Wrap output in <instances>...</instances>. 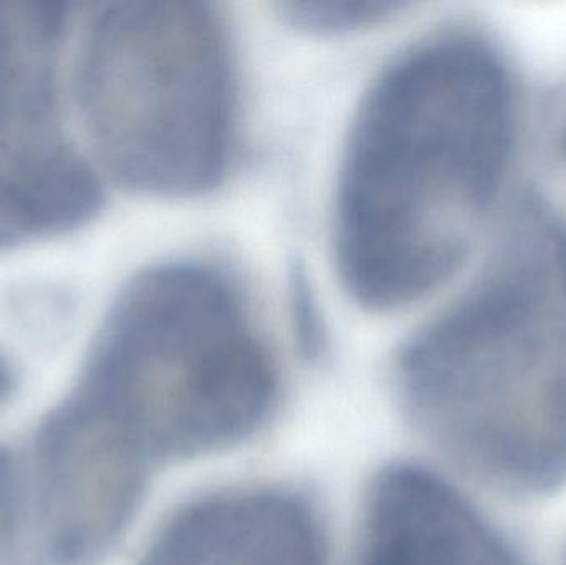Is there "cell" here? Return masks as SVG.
<instances>
[{"label": "cell", "mask_w": 566, "mask_h": 565, "mask_svg": "<svg viewBox=\"0 0 566 565\" xmlns=\"http://www.w3.org/2000/svg\"><path fill=\"white\" fill-rule=\"evenodd\" d=\"M512 128L504 63L471 33L432 36L376 80L336 191V262L359 304L402 307L458 272L501 186Z\"/></svg>", "instance_id": "cell-1"}, {"label": "cell", "mask_w": 566, "mask_h": 565, "mask_svg": "<svg viewBox=\"0 0 566 565\" xmlns=\"http://www.w3.org/2000/svg\"><path fill=\"white\" fill-rule=\"evenodd\" d=\"M398 391L416 430L495 490L566 484V228L512 215L471 287L406 345Z\"/></svg>", "instance_id": "cell-2"}, {"label": "cell", "mask_w": 566, "mask_h": 565, "mask_svg": "<svg viewBox=\"0 0 566 565\" xmlns=\"http://www.w3.org/2000/svg\"><path fill=\"white\" fill-rule=\"evenodd\" d=\"M279 394L277 362L241 292L209 265L172 262L119 292L59 410L151 478L254 437Z\"/></svg>", "instance_id": "cell-3"}, {"label": "cell", "mask_w": 566, "mask_h": 565, "mask_svg": "<svg viewBox=\"0 0 566 565\" xmlns=\"http://www.w3.org/2000/svg\"><path fill=\"white\" fill-rule=\"evenodd\" d=\"M86 128L129 188L188 196L221 181L234 143V63L206 3L118 2L92 15L76 62Z\"/></svg>", "instance_id": "cell-4"}, {"label": "cell", "mask_w": 566, "mask_h": 565, "mask_svg": "<svg viewBox=\"0 0 566 565\" xmlns=\"http://www.w3.org/2000/svg\"><path fill=\"white\" fill-rule=\"evenodd\" d=\"M65 9L0 2V252L65 234L102 205L59 103Z\"/></svg>", "instance_id": "cell-5"}, {"label": "cell", "mask_w": 566, "mask_h": 565, "mask_svg": "<svg viewBox=\"0 0 566 565\" xmlns=\"http://www.w3.org/2000/svg\"><path fill=\"white\" fill-rule=\"evenodd\" d=\"M315 508L283 488L192 501L156 534L142 565H329Z\"/></svg>", "instance_id": "cell-6"}, {"label": "cell", "mask_w": 566, "mask_h": 565, "mask_svg": "<svg viewBox=\"0 0 566 565\" xmlns=\"http://www.w3.org/2000/svg\"><path fill=\"white\" fill-rule=\"evenodd\" d=\"M358 565H524L511 544L448 481L391 464L371 484Z\"/></svg>", "instance_id": "cell-7"}, {"label": "cell", "mask_w": 566, "mask_h": 565, "mask_svg": "<svg viewBox=\"0 0 566 565\" xmlns=\"http://www.w3.org/2000/svg\"><path fill=\"white\" fill-rule=\"evenodd\" d=\"M293 23L319 32L358 29L388 19L396 10L392 3L376 2H305L283 6Z\"/></svg>", "instance_id": "cell-8"}, {"label": "cell", "mask_w": 566, "mask_h": 565, "mask_svg": "<svg viewBox=\"0 0 566 565\" xmlns=\"http://www.w3.org/2000/svg\"><path fill=\"white\" fill-rule=\"evenodd\" d=\"M0 565H33L23 531L22 491L9 451L0 448Z\"/></svg>", "instance_id": "cell-9"}, {"label": "cell", "mask_w": 566, "mask_h": 565, "mask_svg": "<svg viewBox=\"0 0 566 565\" xmlns=\"http://www.w3.org/2000/svg\"><path fill=\"white\" fill-rule=\"evenodd\" d=\"M13 390V375L9 364L0 357V404L9 398Z\"/></svg>", "instance_id": "cell-10"}, {"label": "cell", "mask_w": 566, "mask_h": 565, "mask_svg": "<svg viewBox=\"0 0 566 565\" xmlns=\"http://www.w3.org/2000/svg\"><path fill=\"white\" fill-rule=\"evenodd\" d=\"M562 146H564L565 155H566V123H565L564 133H562Z\"/></svg>", "instance_id": "cell-11"}]
</instances>
